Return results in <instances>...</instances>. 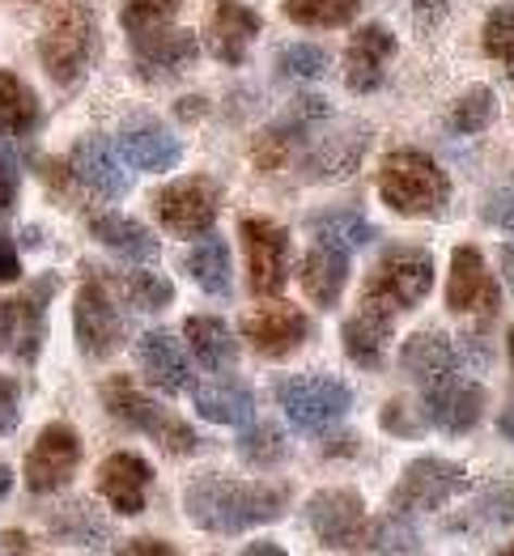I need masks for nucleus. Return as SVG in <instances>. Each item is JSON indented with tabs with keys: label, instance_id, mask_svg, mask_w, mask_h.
<instances>
[{
	"label": "nucleus",
	"instance_id": "nucleus-25",
	"mask_svg": "<svg viewBox=\"0 0 514 556\" xmlns=\"http://www.w3.org/2000/svg\"><path fill=\"white\" fill-rule=\"evenodd\" d=\"M196 35H187V30H149V35H137L133 39V60H137V73L140 77H149V81H158V77H171V73H179L184 64L196 60Z\"/></svg>",
	"mask_w": 514,
	"mask_h": 556
},
{
	"label": "nucleus",
	"instance_id": "nucleus-41",
	"mask_svg": "<svg viewBox=\"0 0 514 556\" xmlns=\"http://www.w3.org/2000/svg\"><path fill=\"white\" fill-rule=\"evenodd\" d=\"M485 55H493L514 77V4H498L485 22Z\"/></svg>",
	"mask_w": 514,
	"mask_h": 556
},
{
	"label": "nucleus",
	"instance_id": "nucleus-42",
	"mask_svg": "<svg viewBox=\"0 0 514 556\" xmlns=\"http://www.w3.org/2000/svg\"><path fill=\"white\" fill-rule=\"evenodd\" d=\"M179 13V0H128L124 4V30L137 39L149 30H166Z\"/></svg>",
	"mask_w": 514,
	"mask_h": 556
},
{
	"label": "nucleus",
	"instance_id": "nucleus-29",
	"mask_svg": "<svg viewBox=\"0 0 514 556\" xmlns=\"http://www.w3.org/2000/svg\"><path fill=\"white\" fill-rule=\"evenodd\" d=\"M391 340V315L362 306L349 324L340 327V344H344V357L358 362L362 370H378L383 366V349Z\"/></svg>",
	"mask_w": 514,
	"mask_h": 556
},
{
	"label": "nucleus",
	"instance_id": "nucleus-8",
	"mask_svg": "<svg viewBox=\"0 0 514 556\" xmlns=\"http://www.w3.org/2000/svg\"><path fill=\"white\" fill-rule=\"evenodd\" d=\"M467 467L464 464H451V459H413V464L400 471L396 480V493H391V510L396 514H429V510H442L451 497L467 493Z\"/></svg>",
	"mask_w": 514,
	"mask_h": 556
},
{
	"label": "nucleus",
	"instance_id": "nucleus-48",
	"mask_svg": "<svg viewBox=\"0 0 514 556\" xmlns=\"http://www.w3.org/2000/svg\"><path fill=\"white\" fill-rule=\"evenodd\" d=\"M115 556H184V553H179L175 544H166V540H149V535H140V540H128Z\"/></svg>",
	"mask_w": 514,
	"mask_h": 556
},
{
	"label": "nucleus",
	"instance_id": "nucleus-14",
	"mask_svg": "<svg viewBox=\"0 0 514 556\" xmlns=\"http://www.w3.org/2000/svg\"><path fill=\"white\" fill-rule=\"evenodd\" d=\"M306 518L319 535L324 548H362V535H366V506L353 489H327V493H315L311 506H306Z\"/></svg>",
	"mask_w": 514,
	"mask_h": 556
},
{
	"label": "nucleus",
	"instance_id": "nucleus-54",
	"mask_svg": "<svg viewBox=\"0 0 514 556\" xmlns=\"http://www.w3.org/2000/svg\"><path fill=\"white\" fill-rule=\"evenodd\" d=\"M498 429H502V438H511V442H514V404L502 413V417H498Z\"/></svg>",
	"mask_w": 514,
	"mask_h": 556
},
{
	"label": "nucleus",
	"instance_id": "nucleus-22",
	"mask_svg": "<svg viewBox=\"0 0 514 556\" xmlns=\"http://www.w3.org/2000/svg\"><path fill=\"white\" fill-rule=\"evenodd\" d=\"M311 336V319L298 306H264L247 319V340L260 357H289L293 349H302Z\"/></svg>",
	"mask_w": 514,
	"mask_h": 556
},
{
	"label": "nucleus",
	"instance_id": "nucleus-9",
	"mask_svg": "<svg viewBox=\"0 0 514 556\" xmlns=\"http://www.w3.org/2000/svg\"><path fill=\"white\" fill-rule=\"evenodd\" d=\"M153 208H158V222L179 238H204L213 230L217 213H222V191L213 187V179L204 175H191L179 184H166L153 195Z\"/></svg>",
	"mask_w": 514,
	"mask_h": 556
},
{
	"label": "nucleus",
	"instance_id": "nucleus-26",
	"mask_svg": "<svg viewBox=\"0 0 514 556\" xmlns=\"http://www.w3.org/2000/svg\"><path fill=\"white\" fill-rule=\"evenodd\" d=\"M464 366V349L438 331H421V336H409V344L400 349V370L409 378H417L421 387L447 378Z\"/></svg>",
	"mask_w": 514,
	"mask_h": 556
},
{
	"label": "nucleus",
	"instance_id": "nucleus-24",
	"mask_svg": "<svg viewBox=\"0 0 514 556\" xmlns=\"http://www.w3.org/2000/svg\"><path fill=\"white\" fill-rule=\"evenodd\" d=\"M137 362L158 391H166V395L191 391V366L171 331H145L137 344Z\"/></svg>",
	"mask_w": 514,
	"mask_h": 556
},
{
	"label": "nucleus",
	"instance_id": "nucleus-47",
	"mask_svg": "<svg viewBox=\"0 0 514 556\" xmlns=\"http://www.w3.org/2000/svg\"><path fill=\"white\" fill-rule=\"evenodd\" d=\"M17 420H22V391H17V382H13V378H4V374H0V438H4V433H13V429H17Z\"/></svg>",
	"mask_w": 514,
	"mask_h": 556
},
{
	"label": "nucleus",
	"instance_id": "nucleus-23",
	"mask_svg": "<svg viewBox=\"0 0 514 556\" xmlns=\"http://www.w3.org/2000/svg\"><path fill=\"white\" fill-rule=\"evenodd\" d=\"M68 166H73V179L86 184L93 195H102V200H120V195H128V187H133L128 175H124V166H120V157H115V149L102 137L77 140Z\"/></svg>",
	"mask_w": 514,
	"mask_h": 556
},
{
	"label": "nucleus",
	"instance_id": "nucleus-52",
	"mask_svg": "<svg viewBox=\"0 0 514 556\" xmlns=\"http://www.w3.org/2000/svg\"><path fill=\"white\" fill-rule=\"evenodd\" d=\"M238 556H289L280 544H273V540H255V544H247Z\"/></svg>",
	"mask_w": 514,
	"mask_h": 556
},
{
	"label": "nucleus",
	"instance_id": "nucleus-55",
	"mask_svg": "<svg viewBox=\"0 0 514 556\" xmlns=\"http://www.w3.org/2000/svg\"><path fill=\"white\" fill-rule=\"evenodd\" d=\"M9 489H13V471L0 464V497H9Z\"/></svg>",
	"mask_w": 514,
	"mask_h": 556
},
{
	"label": "nucleus",
	"instance_id": "nucleus-49",
	"mask_svg": "<svg viewBox=\"0 0 514 556\" xmlns=\"http://www.w3.org/2000/svg\"><path fill=\"white\" fill-rule=\"evenodd\" d=\"M13 280H22V255H17L13 238L0 233V285H13Z\"/></svg>",
	"mask_w": 514,
	"mask_h": 556
},
{
	"label": "nucleus",
	"instance_id": "nucleus-35",
	"mask_svg": "<svg viewBox=\"0 0 514 556\" xmlns=\"http://www.w3.org/2000/svg\"><path fill=\"white\" fill-rule=\"evenodd\" d=\"M102 277H111V289L137 311H166L175 302V285L158 273H102Z\"/></svg>",
	"mask_w": 514,
	"mask_h": 556
},
{
	"label": "nucleus",
	"instance_id": "nucleus-3",
	"mask_svg": "<svg viewBox=\"0 0 514 556\" xmlns=\"http://www.w3.org/2000/svg\"><path fill=\"white\" fill-rule=\"evenodd\" d=\"M378 195L400 217H434L451 200V179L442 166L421 149H396L383 157L378 170Z\"/></svg>",
	"mask_w": 514,
	"mask_h": 556
},
{
	"label": "nucleus",
	"instance_id": "nucleus-32",
	"mask_svg": "<svg viewBox=\"0 0 514 556\" xmlns=\"http://www.w3.org/2000/svg\"><path fill=\"white\" fill-rule=\"evenodd\" d=\"M184 331L200 366H209V370H230L234 362H238V340H234V331L222 324V319L196 315V319H187Z\"/></svg>",
	"mask_w": 514,
	"mask_h": 556
},
{
	"label": "nucleus",
	"instance_id": "nucleus-39",
	"mask_svg": "<svg viewBox=\"0 0 514 556\" xmlns=\"http://www.w3.org/2000/svg\"><path fill=\"white\" fill-rule=\"evenodd\" d=\"M417 544V531L409 527V518L404 514H387V518H378V522H366V535H362V548L358 553H404V548H413Z\"/></svg>",
	"mask_w": 514,
	"mask_h": 556
},
{
	"label": "nucleus",
	"instance_id": "nucleus-15",
	"mask_svg": "<svg viewBox=\"0 0 514 556\" xmlns=\"http://www.w3.org/2000/svg\"><path fill=\"white\" fill-rule=\"evenodd\" d=\"M498 280L489 277L485 255L476 247H455L451 255V280H447V311L460 315H498Z\"/></svg>",
	"mask_w": 514,
	"mask_h": 556
},
{
	"label": "nucleus",
	"instance_id": "nucleus-5",
	"mask_svg": "<svg viewBox=\"0 0 514 556\" xmlns=\"http://www.w3.org/2000/svg\"><path fill=\"white\" fill-rule=\"evenodd\" d=\"M429 289H434V255L413 242H396L378 255L374 273L366 277L362 306L383 311V315H400V311H413L417 302H425Z\"/></svg>",
	"mask_w": 514,
	"mask_h": 556
},
{
	"label": "nucleus",
	"instance_id": "nucleus-50",
	"mask_svg": "<svg viewBox=\"0 0 514 556\" xmlns=\"http://www.w3.org/2000/svg\"><path fill=\"white\" fill-rule=\"evenodd\" d=\"M17 204V170L13 166H0V217Z\"/></svg>",
	"mask_w": 514,
	"mask_h": 556
},
{
	"label": "nucleus",
	"instance_id": "nucleus-40",
	"mask_svg": "<svg viewBox=\"0 0 514 556\" xmlns=\"http://www.w3.org/2000/svg\"><path fill=\"white\" fill-rule=\"evenodd\" d=\"M51 527H55V535H64V540H73V544H102L106 540V522L93 514V506L86 502H73V506H64V510L51 518Z\"/></svg>",
	"mask_w": 514,
	"mask_h": 556
},
{
	"label": "nucleus",
	"instance_id": "nucleus-44",
	"mask_svg": "<svg viewBox=\"0 0 514 556\" xmlns=\"http://www.w3.org/2000/svg\"><path fill=\"white\" fill-rule=\"evenodd\" d=\"M277 73L289 81H311V77H324L327 73V51L315 43H293L277 55Z\"/></svg>",
	"mask_w": 514,
	"mask_h": 556
},
{
	"label": "nucleus",
	"instance_id": "nucleus-13",
	"mask_svg": "<svg viewBox=\"0 0 514 556\" xmlns=\"http://www.w3.org/2000/svg\"><path fill=\"white\" fill-rule=\"evenodd\" d=\"M324 115H327L324 98H315V93L293 98V102H289V111L280 115L277 124H268V128L255 137V144H251L255 166H260V170H277V166H285V162L293 157V149L315 132V124H319Z\"/></svg>",
	"mask_w": 514,
	"mask_h": 556
},
{
	"label": "nucleus",
	"instance_id": "nucleus-34",
	"mask_svg": "<svg viewBox=\"0 0 514 556\" xmlns=\"http://www.w3.org/2000/svg\"><path fill=\"white\" fill-rule=\"evenodd\" d=\"M311 233H315L319 242L344 247L349 255H353L358 247H366V242L378 238V230H374L358 208H327V213H319V217H311Z\"/></svg>",
	"mask_w": 514,
	"mask_h": 556
},
{
	"label": "nucleus",
	"instance_id": "nucleus-28",
	"mask_svg": "<svg viewBox=\"0 0 514 556\" xmlns=\"http://www.w3.org/2000/svg\"><path fill=\"white\" fill-rule=\"evenodd\" d=\"M196 413L213 425H247L255 417V391L238 378H213L196 387Z\"/></svg>",
	"mask_w": 514,
	"mask_h": 556
},
{
	"label": "nucleus",
	"instance_id": "nucleus-2",
	"mask_svg": "<svg viewBox=\"0 0 514 556\" xmlns=\"http://www.w3.org/2000/svg\"><path fill=\"white\" fill-rule=\"evenodd\" d=\"M98 51V17L86 0H60L47 13L39 60L55 86H77Z\"/></svg>",
	"mask_w": 514,
	"mask_h": 556
},
{
	"label": "nucleus",
	"instance_id": "nucleus-10",
	"mask_svg": "<svg viewBox=\"0 0 514 556\" xmlns=\"http://www.w3.org/2000/svg\"><path fill=\"white\" fill-rule=\"evenodd\" d=\"M73 331H77V344L90 362H106L124 344V315H120L111 289L98 277L86 280L77 302H73Z\"/></svg>",
	"mask_w": 514,
	"mask_h": 556
},
{
	"label": "nucleus",
	"instance_id": "nucleus-38",
	"mask_svg": "<svg viewBox=\"0 0 514 556\" xmlns=\"http://www.w3.org/2000/svg\"><path fill=\"white\" fill-rule=\"evenodd\" d=\"M493 115H498V98L489 86H472V90L451 106V132H460V137H476V132H485L489 124H493Z\"/></svg>",
	"mask_w": 514,
	"mask_h": 556
},
{
	"label": "nucleus",
	"instance_id": "nucleus-46",
	"mask_svg": "<svg viewBox=\"0 0 514 556\" xmlns=\"http://www.w3.org/2000/svg\"><path fill=\"white\" fill-rule=\"evenodd\" d=\"M480 217H485L489 226H498V230H514V179L502 184L485 204H480Z\"/></svg>",
	"mask_w": 514,
	"mask_h": 556
},
{
	"label": "nucleus",
	"instance_id": "nucleus-33",
	"mask_svg": "<svg viewBox=\"0 0 514 556\" xmlns=\"http://www.w3.org/2000/svg\"><path fill=\"white\" fill-rule=\"evenodd\" d=\"M187 273L196 277V285L204 289V293H217V298H230L234 289V273H230V247L217 238V233H209V238H200V247L187 255Z\"/></svg>",
	"mask_w": 514,
	"mask_h": 556
},
{
	"label": "nucleus",
	"instance_id": "nucleus-36",
	"mask_svg": "<svg viewBox=\"0 0 514 556\" xmlns=\"http://www.w3.org/2000/svg\"><path fill=\"white\" fill-rule=\"evenodd\" d=\"M506 522H514V484H493L451 527L455 531H489V527H506Z\"/></svg>",
	"mask_w": 514,
	"mask_h": 556
},
{
	"label": "nucleus",
	"instance_id": "nucleus-1",
	"mask_svg": "<svg viewBox=\"0 0 514 556\" xmlns=\"http://www.w3.org/2000/svg\"><path fill=\"white\" fill-rule=\"evenodd\" d=\"M184 506L200 531L238 535V531H251V527L280 518V510L289 506V489L285 484H247V480H230V476H200V480H191Z\"/></svg>",
	"mask_w": 514,
	"mask_h": 556
},
{
	"label": "nucleus",
	"instance_id": "nucleus-20",
	"mask_svg": "<svg viewBox=\"0 0 514 556\" xmlns=\"http://www.w3.org/2000/svg\"><path fill=\"white\" fill-rule=\"evenodd\" d=\"M391 55H396V35L383 22L362 26L344 51V86L353 93H374L383 86V68Z\"/></svg>",
	"mask_w": 514,
	"mask_h": 556
},
{
	"label": "nucleus",
	"instance_id": "nucleus-7",
	"mask_svg": "<svg viewBox=\"0 0 514 556\" xmlns=\"http://www.w3.org/2000/svg\"><path fill=\"white\" fill-rule=\"evenodd\" d=\"M60 289V277L47 273L22 298H0V353L17 357L22 366H35L47 340V302Z\"/></svg>",
	"mask_w": 514,
	"mask_h": 556
},
{
	"label": "nucleus",
	"instance_id": "nucleus-4",
	"mask_svg": "<svg viewBox=\"0 0 514 556\" xmlns=\"http://www.w3.org/2000/svg\"><path fill=\"white\" fill-rule=\"evenodd\" d=\"M102 404H106V413L120 420V425H128V429H137L145 438H153L166 455H200L204 451V438L187 420H179L171 408H162L158 400H149L137 382L124 378V374H115V378L102 382Z\"/></svg>",
	"mask_w": 514,
	"mask_h": 556
},
{
	"label": "nucleus",
	"instance_id": "nucleus-30",
	"mask_svg": "<svg viewBox=\"0 0 514 556\" xmlns=\"http://www.w3.org/2000/svg\"><path fill=\"white\" fill-rule=\"evenodd\" d=\"M90 233L106 247V251H115V255H124V260H137V264H153V260L162 255L158 238L145 230L140 222L120 217V213H102V217H93Z\"/></svg>",
	"mask_w": 514,
	"mask_h": 556
},
{
	"label": "nucleus",
	"instance_id": "nucleus-19",
	"mask_svg": "<svg viewBox=\"0 0 514 556\" xmlns=\"http://www.w3.org/2000/svg\"><path fill=\"white\" fill-rule=\"evenodd\" d=\"M425 413L447 433H467L480 420V413H485V391L472 378L447 374V378L425 387Z\"/></svg>",
	"mask_w": 514,
	"mask_h": 556
},
{
	"label": "nucleus",
	"instance_id": "nucleus-31",
	"mask_svg": "<svg viewBox=\"0 0 514 556\" xmlns=\"http://www.w3.org/2000/svg\"><path fill=\"white\" fill-rule=\"evenodd\" d=\"M43 124L39 93L30 90L17 73H0V128L9 137H35Z\"/></svg>",
	"mask_w": 514,
	"mask_h": 556
},
{
	"label": "nucleus",
	"instance_id": "nucleus-6",
	"mask_svg": "<svg viewBox=\"0 0 514 556\" xmlns=\"http://www.w3.org/2000/svg\"><path fill=\"white\" fill-rule=\"evenodd\" d=\"M277 404L293 429L324 433L327 425H336L353 408V391L340 378H327V374H315V378L298 374V378H280L277 382Z\"/></svg>",
	"mask_w": 514,
	"mask_h": 556
},
{
	"label": "nucleus",
	"instance_id": "nucleus-45",
	"mask_svg": "<svg viewBox=\"0 0 514 556\" xmlns=\"http://www.w3.org/2000/svg\"><path fill=\"white\" fill-rule=\"evenodd\" d=\"M378 420H383V429L396 433V438H421V433H425V420L409 408V400H391V404L378 413Z\"/></svg>",
	"mask_w": 514,
	"mask_h": 556
},
{
	"label": "nucleus",
	"instance_id": "nucleus-51",
	"mask_svg": "<svg viewBox=\"0 0 514 556\" xmlns=\"http://www.w3.org/2000/svg\"><path fill=\"white\" fill-rule=\"evenodd\" d=\"M447 9H451V0H417V17L425 22V26H434Z\"/></svg>",
	"mask_w": 514,
	"mask_h": 556
},
{
	"label": "nucleus",
	"instance_id": "nucleus-21",
	"mask_svg": "<svg viewBox=\"0 0 514 556\" xmlns=\"http://www.w3.org/2000/svg\"><path fill=\"white\" fill-rule=\"evenodd\" d=\"M260 13L242 0H213L209 9V43H213V55L222 64H242L247 51L260 35Z\"/></svg>",
	"mask_w": 514,
	"mask_h": 556
},
{
	"label": "nucleus",
	"instance_id": "nucleus-56",
	"mask_svg": "<svg viewBox=\"0 0 514 556\" xmlns=\"http://www.w3.org/2000/svg\"><path fill=\"white\" fill-rule=\"evenodd\" d=\"M498 556H514V544H506V548H502Z\"/></svg>",
	"mask_w": 514,
	"mask_h": 556
},
{
	"label": "nucleus",
	"instance_id": "nucleus-43",
	"mask_svg": "<svg viewBox=\"0 0 514 556\" xmlns=\"http://www.w3.org/2000/svg\"><path fill=\"white\" fill-rule=\"evenodd\" d=\"M238 455L251 467H277L285 459V438H280L273 425H255L238 438Z\"/></svg>",
	"mask_w": 514,
	"mask_h": 556
},
{
	"label": "nucleus",
	"instance_id": "nucleus-37",
	"mask_svg": "<svg viewBox=\"0 0 514 556\" xmlns=\"http://www.w3.org/2000/svg\"><path fill=\"white\" fill-rule=\"evenodd\" d=\"M362 0H285V17L298 22V26H319V30H331V26H349L358 17Z\"/></svg>",
	"mask_w": 514,
	"mask_h": 556
},
{
	"label": "nucleus",
	"instance_id": "nucleus-53",
	"mask_svg": "<svg viewBox=\"0 0 514 556\" xmlns=\"http://www.w3.org/2000/svg\"><path fill=\"white\" fill-rule=\"evenodd\" d=\"M502 273H506V280H511V289H514V242L502 247Z\"/></svg>",
	"mask_w": 514,
	"mask_h": 556
},
{
	"label": "nucleus",
	"instance_id": "nucleus-16",
	"mask_svg": "<svg viewBox=\"0 0 514 556\" xmlns=\"http://www.w3.org/2000/svg\"><path fill=\"white\" fill-rule=\"evenodd\" d=\"M366 144H371V128L366 124H349V128H336L327 137H315L311 149H306V157H302V175L319 179V184L349 179L362 166Z\"/></svg>",
	"mask_w": 514,
	"mask_h": 556
},
{
	"label": "nucleus",
	"instance_id": "nucleus-12",
	"mask_svg": "<svg viewBox=\"0 0 514 556\" xmlns=\"http://www.w3.org/2000/svg\"><path fill=\"white\" fill-rule=\"evenodd\" d=\"M242 247H247V268H251V289L260 298H277L289 280V233L268 217H242L238 222Z\"/></svg>",
	"mask_w": 514,
	"mask_h": 556
},
{
	"label": "nucleus",
	"instance_id": "nucleus-27",
	"mask_svg": "<svg viewBox=\"0 0 514 556\" xmlns=\"http://www.w3.org/2000/svg\"><path fill=\"white\" fill-rule=\"evenodd\" d=\"M344 285H349V251L315 238V247L306 251V264H302V289H306V298L319 311H331L340 302Z\"/></svg>",
	"mask_w": 514,
	"mask_h": 556
},
{
	"label": "nucleus",
	"instance_id": "nucleus-17",
	"mask_svg": "<svg viewBox=\"0 0 514 556\" xmlns=\"http://www.w3.org/2000/svg\"><path fill=\"white\" fill-rule=\"evenodd\" d=\"M120 153L145 170V175H162V170H171L175 162H179V153H184V144L175 140V132L162 124V119H153V115H133V119H124V128H120Z\"/></svg>",
	"mask_w": 514,
	"mask_h": 556
},
{
	"label": "nucleus",
	"instance_id": "nucleus-57",
	"mask_svg": "<svg viewBox=\"0 0 514 556\" xmlns=\"http://www.w3.org/2000/svg\"><path fill=\"white\" fill-rule=\"evenodd\" d=\"M511 366H514V331H511Z\"/></svg>",
	"mask_w": 514,
	"mask_h": 556
},
{
	"label": "nucleus",
	"instance_id": "nucleus-18",
	"mask_svg": "<svg viewBox=\"0 0 514 556\" xmlns=\"http://www.w3.org/2000/svg\"><path fill=\"white\" fill-rule=\"evenodd\" d=\"M149 489H153V467L145 464L140 455L120 451V455H106L98 464V493L111 502V510L124 514V518L145 510Z\"/></svg>",
	"mask_w": 514,
	"mask_h": 556
},
{
	"label": "nucleus",
	"instance_id": "nucleus-11",
	"mask_svg": "<svg viewBox=\"0 0 514 556\" xmlns=\"http://www.w3.org/2000/svg\"><path fill=\"white\" fill-rule=\"evenodd\" d=\"M82 467V433L64 420L47 425L26 455V489L30 493H60Z\"/></svg>",
	"mask_w": 514,
	"mask_h": 556
}]
</instances>
